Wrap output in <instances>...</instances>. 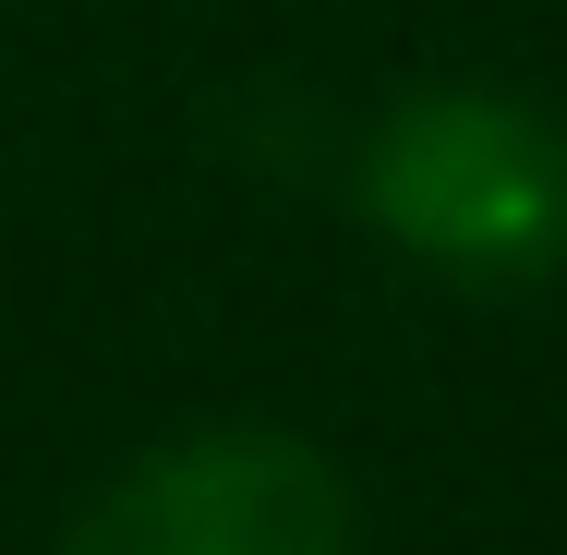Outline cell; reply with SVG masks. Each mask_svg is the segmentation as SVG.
I'll return each mask as SVG.
<instances>
[{"instance_id": "7a4b0ae2", "label": "cell", "mask_w": 567, "mask_h": 555, "mask_svg": "<svg viewBox=\"0 0 567 555\" xmlns=\"http://www.w3.org/2000/svg\"><path fill=\"white\" fill-rule=\"evenodd\" d=\"M73 555H350V483L302 435H182L73 520Z\"/></svg>"}, {"instance_id": "6da1fadb", "label": "cell", "mask_w": 567, "mask_h": 555, "mask_svg": "<svg viewBox=\"0 0 567 555\" xmlns=\"http://www.w3.org/2000/svg\"><path fill=\"white\" fill-rule=\"evenodd\" d=\"M362 206L435 278L519 290V278L567 266V133L519 97L435 85L362 133Z\"/></svg>"}]
</instances>
